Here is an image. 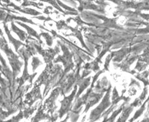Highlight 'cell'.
<instances>
[{"label": "cell", "instance_id": "cell-1", "mask_svg": "<svg viewBox=\"0 0 149 122\" xmlns=\"http://www.w3.org/2000/svg\"><path fill=\"white\" fill-rule=\"evenodd\" d=\"M0 47L2 50L4 51L5 53L7 55L8 60L10 61V64L13 67L14 72V77H15L19 72H20L21 66L22 64L18 60L17 56L10 49L8 48L6 41L5 40L4 38H0Z\"/></svg>", "mask_w": 149, "mask_h": 122}, {"label": "cell", "instance_id": "cell-2", "mask_svg": "<svg viewBox=\"0 0 149 122\" xmlns=\"http://www.w3.org/2000/svg\"><path fill=\"white\" fill-rule=\"evenodd\" d=\"M109 104H110V102L109 101V95L107 94V96H105V98L103 99L102 103L100 104L97 109H95L94 111H93V112H92L91 118H90L89 120H91V122H93L95 120L99 119L100 114H101L102 112L105 109V108L108 107Z\"/></svg>", "mask_w": 149, "mask_h": 122}, {"label": "cell", "instance_id": "cell-3", "mask_svg": "<svg viewBox=\"0 0 149 122\" xmlns=\"http://www.w3.org/2000/svg\"><path fill=\"white\" fill-rule=\"evenodd\" d=\"M76 89H74V91L72 92V94L68 97H66L64 99L63 101L62 102V107L61 109L60 110L59 113H60V117H62L64 114H65L66 112L68 111V109H69L70 104L72 102V98H74V94H75Z\"/></svg>", "mask_w": 149, "mask_h": 122}, {"label": "cell", "instance_id": "cell-4", "mask_svg": "<svg viewBox=\"0 0 149 122\" xmlns=\"http://www.w3.org/2000/svg\"><path fill=\"white\" fill-rule=\"evenodd\" d=\"M3 27H4L6 33H7L8 37V38H9V40H10V42L12 44L14 45V46H15V50H16L17 52H18L19 47L20 46H25V44H23L22 42H20V41L17 40L16 39H15L13 36H11L10 33V31L8 30V27H7V25H6V23H3Z\"/></svg>", "mask_w": 149, "mask_h": 122}, {"label": "cell", "instance_id": "cell-5", "mask_svg": "<svg viewBox=\"0 0 149 122\" xmlns=\"http://www.w3.org/2000/svg\"><path fill=\"white\" fill-rule=\"evenodd\" d=\"M12 29H13V31L14 32H15L17 35H18L21 40H25V38H26V33H25L24 31H21L19 28H17V27L15 25V24H14L13 22H12Z\"/></svg>", "mask_w": 149, "mask_h": 122}, {"label": "cell", "instance_id": "cell-6", "mask_svg": "<svg viewBox=\"0 0 149 122\" xmlns=\"http://www.w3.org/2000/svg\"><path fill=\"white\" fill-rule=\"evenodd\" d=\"M19 23V24H20L21 26H23V27H25V28L27 29V31H28V33H29V35H31V36H34L36 37V38H38L39 40H40V39L39 38V36H38V33H37L36 31L34 30V29H32V28H30V27L27 26V25H25V24H23V23Z\"/></svg>", "mask_w": 149, "mask_h": 122}, {"label": "cell", "instance_id": "cell-7", "mask_svg": "<svg viewBox=\"0 0 149 122\" xmlns=\"http://www.w3.org/2000/svg\"><path fill=\"white\" fill-rule=\"evenodd\" d=\"M22 118H23L22 113H20L18 115L16 116V117L13 118V119L9 120V121H8L6 122H18L19 120H20L21 119H22Z\"/></svg>", "mask_w": 149, "mask_h": 122}, {"label": "cell", "instance_id": "cell-8", "mask_svg": "<svg viewBox=\"0 0 149 122\" xmlns=\"http://www.w3.org/2000/svg\"><path fill=\"white\" fill-rule=\"evenodd\" d=\"M40 62L39 61V60L38 58H34V60L32 61V66H33V70H34L37 67H38L39 65H40Z\"/></svg>", "mask_w": 149, "mask_h": 122}, {"label": "cell", "instance_id": "cell-9", "mask_svg": "<svg viewBox=\"0 0 149 122\" xmlns=\"http://www.w3.org/2000/svg\"><path fill=\"white\" fill-rule=\"evenodd\" d=\"M0 60H1V63H2V65H3V67L5 69H6V70H8V67L6 66V61L4 60V59H3L2 57H1V55L0 54Z\"/></svg>", "mask_w": 149, "mask_h": 122}, {"label": "cell", "instance_id": "cell-10", "mask_svg": "<svg viewBox=\"0 0 149 122\" xmlns=\"http://www.w3.org/2000/svg\"><path fill=\"white\" fill-rule=\"evenodd\" d=\"M0 35H1V36L3 37V33H2V31H1V29H0Z\"/></svg>", "mask_w": 149, "mask_h": 122}]
</instances>
